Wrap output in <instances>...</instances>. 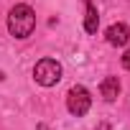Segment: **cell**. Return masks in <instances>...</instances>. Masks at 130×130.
<instances>
[{
  "instance_id": "obj_5",
  "label": "cell",
  "mask_w": 130,
  "mask_h": 130,
  "mask_svg": "<svg viewBox=\"0 0 130 130\" xmlns=\"http://www.w3.org/2000/svg\"><path fill=\"white\" fill-rule=\"evenodd\" d=\"M100 92H102V97L107 102H115L117 94H120V79L117 77H105L102 84H100Z\"/></svg>"
},
{
  "instance_id": "obj_8",
  "label": "cell",
  "mask_w": 130,
  "mask_h": 130,
  "mask_svg": "<svg viewBox=\"0 0 130 130\" xmlns=\"http://www.w3.org/2000/svg\"><path fill=\"white\" fill-rule=\"evenodd\" d=\"M100 130H110V127H107V125H102V127H100Z\"/></svg>"
},
{
  "instance_id": "obj_1",
  "label": "cell",
  "mask_w": 130,
  "mask_h": 130,
  "mask_svg": "<svg viewBox=\"0 0 130 130\" xmlns=\"http://www.w3.org/2000/svg\"><path fill=\"white\" fill-rule=\"evenodd\" d=\"M33 28H36V13H33V8L26 5V3L15 5L10 10V15H8V31H10V36L28 38L33 33Z\"/></svg>"
},
{
  "instance_id": "obj_2",
  "label": "cell",
  "mask_w": 130,
  "mask_h": 130,
  "mask_svg": "<svg viewBox=\"0 0 130 130\" xmlns=\"http://www.w3.org/2000/svg\"><path fill=\"white\" fill-rule=\"evenodd\" d=\"M33 79L41 87H54L61 79V64L56 59H41L33 67Z\"/></svg>"
},
{
  "instance_id": "obj_4",
  "label": "cell",
  "mask_w": 130,
  "mask_h": 130,
  "mask_svg": "<svg viewBox=\"0 0 130 130\" xmlns=\"http://www.w3.org/2000/svg\"><path fill=\"white\" fill-rule=\"evenodd\" d=\"M105 36H107V43H110V46H125V43L130 41V28H127L125 23H112Z\"/></svg>"
},
{
  "instance_id": "obj_6",
  "label": "cell",
  "mask_w": 130,
  "mask_h": 130,
  "mask_svg": "<svg viewBox=\"0 0 130 130\" xmlns=\"http://www.w3.org/2000/svg\"><path fill=\"white\" fill-rule=\"evenodd\" d=\"M84 8H87V15H84V31H87V33H97V26H100L97 8H94V3H89V0H84Z\"/></svg>"
},
{
  "instance_id": "obj_3",
  "label": "cell",
  "mask_w": 130,
  "mask_h": 130,
  "mask_svg": "<svg viewBox=\"0 0 130 130\" xmlns=\"http://www.w3.org/2000/svg\"><path fill=\"white\" fill-rule=\"evenodd\" d=\"M89 107H92L89 89H87V87H82V84L72 87V89H69V94H67V110H69L74 117H82V115H87V112H89Z\"/></svg>"
},
{
  "instance_id": "obj_7",
  "label": "cell",
  "mask_w": 130,
  "mask_h": 130,
  "mask_svg": "<svg viewBox=\"0 0 130 130\" xmlns=\"http://www.w3.org/2000/svg\"><path fill=\"white\" fill-rule=\"evenodd\" d=\"M122 67H125V69L130 72V48H127V51L122 54Z\"/></svg>"
}]
</instances>
